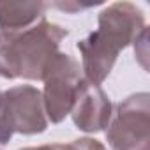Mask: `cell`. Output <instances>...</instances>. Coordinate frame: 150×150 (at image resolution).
Returning a JSON list of instances; mask_svg holds the SVG:
<instances>
[{
	"label": "cell",
	"instance_id": "1",
	"mask_svg": "<svg viewBox=\"0 0 150 150\" xmlns=\"http://www.w3.org/2000/svg\"><path fill=\"white\" fill-rule=\"evenodd\" d=\"M67 35L65 28L46 18L20 32H0V76L42 81L46 67Z\"/></svg>",
	"mask_w": 150,
	"mask_h": 150
},
{
	"label": "cell",
	"instance_id": "2",
	"mask_svg": "<svg viewBox=\"0 0 150 150\" xmlns=\"http://www.w3.org/2000/svg\"><path fill=\"white\" fill-rule=\"evenodd\" d=\"M83 80L80 64L69 53L58 51L51 58L42 76L44 90L41 92L48 122L60 124L67 115H71Z\"/></svg>",
	"mask_w": 150,
	"mask_h": 150
},
{
	"label": "cell",
	"instance_id": "3",
	"mask_svg": "<svg viewBox=\"0 0 150 150\" xmlns=\"http://www.w3.org/2000/svg\"><path fill=\"white\" fill-rule=\"evenodd\" d=\"M106 139L111 150H150V94L138 92L118 103Z\"/></svg>",
	"mask_w": 150,
	"mask_h": 150
},
{
	"label": "cell",
	"instance_id": "4",
	"mask_svg": "<svg viewBox=\"0 0 150 150\" xmlns=\"http://www.w3.org/2000/svg\"><path fill=\"white\" fill-rule=\"evenodd\" d=\"M6 117L13 132L25 136L41 134L48 129L42 94L32 85H18L2 92Z\"/></svg>",
	"mask_w": 150,
	"mask_h": 150
},
{
	"label": "cell",
	"instance_id": "5",
	"mask_svg": "<svg viewBox=\"0 0 150 150\" xmlns=\"http://www.w3.org/2000/svg\"><path fill=\"white\" fill-rule=\"evenodd\" d=\"M97 32L113 42L120 51L125 50L146 28L143 11L131 2H115L104 7L97 18Z\"/></svg>",
	"mask_w": 150,
	"mask_h": 150
},
{
	"label": "cell",
	"instance_id": "6",
	"mask_svg": "<svg viewBox=\"0 0 150 150\" xmlns=\"http://www.w3.org/2000/svg\"><path fill=\"white\" fill-rule=\"evenodd\" d=\"M71 117L80 131L88 134L101 132L110 125L113 117V104L99 85H92L83 80L71 110Z\"/></svg>",
	"mask_w": 150,
	"mask_h": 150
},
{
	"label": "cell",
	"instance_id": "7",
	"mask_svg": "<svg viewBox=\"0 0 150 150\" xmlns=\"http://www.w3.org/2000/svg\"><path fill=\"white\" fill-rule=\"evenodd\" d=\"M48 4L41 0L0 2V32H20L44 18Z\"/></svg>",
	"mask_w": 150,
	"mask_h": 150
},
{
	"label": "cell",
	"instance_id": "8",
	"mask_svg": "<svg viewBox=\"0 0 150 150\" xmlns=\"http://www.w3.org/2000/svg\"><path fill=\"white\" fill-rule=\"evenodd\" d=\"M13 131L9 127L7 117H6V108H4V97L2 92H0V145H7L13 138Z\"/></svg>",
	"mask_w": 150,
	"mask_h": 150
},
{
	"label": "cell",
	"instance_id": "9",
	"mask_svg": "<svg viewBox=\"0 0 150 150\" xmlns=\"http://www.w3.org/2000/svg\"><path fill=\"white\" fill-rule=\"evenodd\" d=\"M20 150H80L76 139L71 143H51V145H41V146H27Z\"/></svg>",
	"mask_w": 150,
	"mask_h": 150
},
{
	"label": "cell",
	"instance_id": "10",
	"mask_svg": "<svg viewBox=\"0 0 150 150\" xmlns=\"http://www.w3.org/2000/svg\"><path fill=\"white\" fill-rule=\"evenodd\" d=\"M55 7H58V9H62V11H71V13H76L78 9L81 11V9H85V7H90L92 4H85V6H81V4H74V2H65V4H53Z\"/></svg>",
	"mask_w": 150,
	"mask_h": 150
}]
</instances>
